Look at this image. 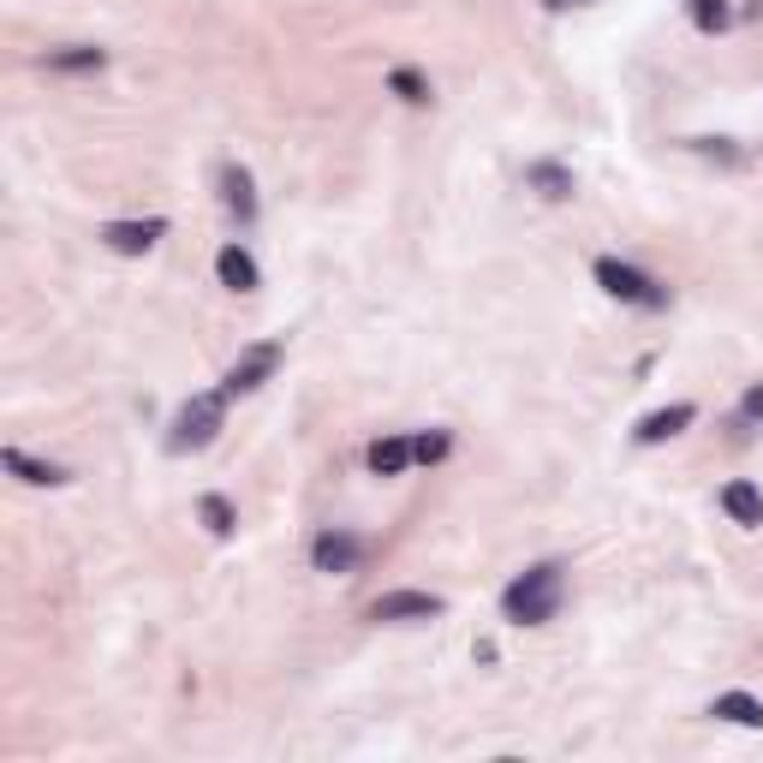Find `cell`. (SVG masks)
Returning a JSON list of instances; mask_svg holds the SVG:
<instances>
[{
	"label": "cell",
	"mask_w": 763,
	"mask_h": 763,
	"mask_svg": "<svg viewBox=\"0 0 763 763\" xmlns=\"http://www.w3.org/2000/svg\"><path fill=\"white\" fill-rule=\"evenodd\" d=\"M561 597H567V579H561L555 561L525 567L519 579L501 591V614L513 620V627H543V620H555V609H561Z\"/></svg>",
	"instance_id": "1"
},
{
	"label": "cell",
	"mask_w": 763,
	"mask_h": 763,
	"mask_svg": "<svg viewBox=\"0 0 763 763\" xmlns=\"http://www.w3.org/2000/svg\"><path fill=\"white\" fill-rule=\"evenodd\" d=\"M221 418H227V388L221 394H191V400L173 411V429H167V454H197L215 441Z\"/></svg>",
	"instance_id": "2"
},
{
	"label": "cell",
	"mask_w": 763,
	"mask_h": 763,
	"mask_svg": "<svg viewBox=\"0 0 763 763\" xmlns=\"http://www.w3.org/2000/svg\"><path fill=\"white\" fill-rule=\"evenodd\" d=\"M597 286L609 298H620V305H644V311H662L668 305V286H657L650 275H639L632 263H620V257H597Z\"/></svg>",
	"instance_id": "3"
},
{
	"label": "cell",
	"mask_w": 763,
	"mask_h": 763,
	"mask_svg": "<svg viewBox=\"0 0 763 763\" xmlns=\"http://www.w3.org/2000/svg\"><path fill=\"white\" fill-rule=\"evenodd\" d=\"M275 364H281V340H257V346H245V353L233 358V370H227V394H257L268 376H275Z\"/></svg>",
	"instance_id": "4"
},
{
	"label": "cell",
	"mask_w": 763,
	"mask_h": 763,
	"mask_svg": "<svg viewBox=\"0 0 763 763\" xmlns=\"http://www.w3.org/2000/svg\"><path fill=\"white\" fill-rule=\"evenodd\" d=\"M162 233H167L162 215H150V221H108V227H102V245L120 251V257H143V251H150Z\"/></svg>",
	"instance_id": "5"
},
{
	"label": "cell",
	"mask_w": 763,
	"mask_h": 763,
	"mask_svg": "<svg viewBox=\"0 0 763 763\" xmlns=\"http://www.w3.org/2000/svg\"><path fill=\"white\" fill-rule=\"evenodd\" d=\"M441 614V597L429 591H388L370 602V620H436Z\"/></svg>",
	"instance_id": "6"
},
{
	"label": "cell",
	"mask_w": 763,
	"mask_h": 763,
	"mask_svg": "<svg viewBox=\"0 0 763 763\" xmlns=\"http://www.w3.org/2000/svg\"><path fill=\"white\" fill-rule=\"evenodd\" d=\"M311 561H316V572H353L364 561V543H358V537H346V531H323L311 543Z\"/></svg>",
	"instance_id": "7"
},
{
	"label": "cell",
	"mask_w": 763,
	"mask_h": 763,
	"mask_svg": "<svg viewBox=\"0 0 763 763\" xmlns=\"http://www.w3.org/2000/svg\"><path fill=\"white\" fill-rule=\"evenodd\" d=\"M698 418V406H686V400H674V406H662V411H650V418H639V429H632V441L639 448H657V441H668V436H680Z\"/></svg>",
	"instance_id": "8"
},
{
	"label": "cell",
	"mask_w": 763,
	"mask_h": 763,
	"mask_svg": "<svg viewBox=\"0 0 763 763\" xmlns=\"http://www.w3.org/2000/svg\"><path fill=\"white\" fill-rule=\"evenodd\" d=\"M215 275H221V286H233V293H257V263H251L245 245H221Z\"/></svg>",
	"instance_id": "9"
},
{
	"label": "cell",
	"mask_w": 763,
	"mask_h": 763,
	"mask_svg": "<svg viewBox=\"0 0 763 763\" xmlns=\"http://www.w3.org/2000/svg\"><path fill=\"white\" fill-rule=\"evenodd\" d=\"M0 466H7L12 477H24V484H37V489H60V484H67V471H60V466H42V459H30L24 448H7V454H0Z\"/></svg>",
	"instance_id": "10"
},
{
	"label": "cell",
	"mask_w": 763,
	"mask_h": 763,
	"mask_svg": "<svg viewBox=\"0 0 763 763\" xmlns=\"http://www.w3.org/2000/svg\"><path fill=\"white\" fill-rule=\"evenodd\" d=\"M411 436H382V441H370V471L376 477H400L406 466H411Z\"/></svg>",
	"instance_id": "11"
},
{
	"label": "cell",
	"mask_w": 763,
	"mask_h": 763,
	"mask_svg": "<svg viewBox=\"0 0 763 763\" xmlns=\"http://www.w3.org/2000/svg\"><path fill=\"white\" fill-rule=\"evenodd\" d=\"M525 185H531L537 197H549V203L572 197V173L561 162H531V167H525Z\"/></svg>",
	"instance_id": "12"
},
{
	"label": "cell",
	"mask_w": 763,
	"mask_h": 763,
	"mask_svg": "<svg viewBox=\"0 0 763 763\" xmlns=\"http://www.w3.org/2000/svg\"><path fill=\"white\" fill-rule=\"evenodd\" d=\"M710 715H722V722H734V728H763V704L752 692H722L710 704Z\"/></svg>",
	"instance_id": "13"
},
{
	"label": "cell",
	"mask_w": 763,
	"mask_h": 763,
	"mask_svg": "<svg viewBox=\"0 0 763 763\" xmlns=\"http://www.w3.org/2000/svg\"><path fill=\"white\" fill-rule=\"evenodd\" d=\"M722 507H728V519H734V525H745V531L763 525V496H757L752 484H728L722 489Z\"/></svg>",
	"instance_id": "14"
},
{
	"label": "cell",
	"mask_w": 763,
	"mask_h": 763,
	"mask_svg": "<svg viewBox=\"0 0 763 763\" xmlns=\"http://www.w3.org/2000/svg\"><path fill=\"white\" fill-rule=\"evenodd\" d=\"M221 191H227V210L238 221H257V191H251V173L245 167H227L221 173Z\"/></svg>",
	"instance_id": "15"
},
{
	"label": "cell",
	"mask_w": 763,
	"mask_h": 763,
	"mask_svg": "<svg viewBox=\"0 0 763 763\" xmlns=\"http://www.w3.org/2000/svg\"><path fill=\"white\" fill-rule=\"evenodd\" d=\"M48 67H54V72H102L108 54H102V48H84V42H78V48H48Z\"/></svg>",
	"instance_id": "16"
},
{
	"label": "cell",
	"mask_w": 763,
	"mask_h": 763,
	"mask_svg": "<svg viewBox=\"0 0 763 763\" xmlns=\"http://www.w3.org/2000/svg\"><path fill=\"white\" fill-rule=\"evenodd\" d=\"M197 519L210 525L215 537H233V531H238V513H233L227 496H203V501H197Z\"/></svg>",
	"instance_id": "17"
},
{
	"label": "cell",
	"mask_w": 763,
	"mask_h": 763,
	"mask_svg": "<svg viewBox=\"0 0 763 763\" xmlns=\"http://www.w3.org/2000/svg\"><path fill=\"white\" fill-rule=\"evenodd\" d=\"M686 12H692V24L704 30V37L728 30V19H734V12H728V0H686Z\"/></svg>",
	"instance_id": "18"
},
{
	"label": "cell",
	"mask_w": 763,
	"mask_h": 763,
	"mask_svg": "<svg viewBox=\"0 0 763 763\" xmlns=\"http://www.w3.org/2000/svg\"><path fill=\"white\" fill-rule=\"evenodd\" d=\"M388 90L400 95V102H411V108H424V102H429V84H424V78L411 72V67H394V72H388Z\"/></svg>",
	"instance_id": "19"
},
{
	"label": "cell",
	"mask_w": 763,
	"mask_h": 763,
	"mask_svg": "<svg viewBox=\"0 0 763 763\" xmlns=\"http://www.w3.org/2000/svg\"><path fill=\"white\" fill-rule=\"evenodd\" d=\"M448 429H424V436H411V454L424 459V466H436V459H448Z\"/></svg>",
	"instance_id": "20"
},
{
	"label": "cell",
	"mask_w": 763,
	"mask_h": 763,
	"mask_svg": "<svg viewBox=\"0 0 763 763\" xmlns=\"http://www.w3.org/2000/svg\"><path fill=\"white\" fill-rule=\"evenodd\" d=\"M692 150L698 155H715V162H740V150L728 138H692Z\"/></svg>",
	"instance_id": "21"
},
{
	"label": "cell",
	"mask_w": 763,
	"mask_h": 763,
	"mask_svg": "<svg viewBox=\"0 0 763 763\" xmlns=\"http://www.w3.org/2000/svg\"><path fill=\"white\" fill-rule=\"evenodd\" d=\"M740 418H745V424H763V382H757V388L740 400Z\"/></svg>",
	"instance_id": "22"
},
{
	"label": "cell",
	"mask_w": 763,
	"mask_h": 763,
	"mask_svg": "<svg viewBox=\"0 0 763 763\" xmlns=\"http://www.w3.org/2000/svg\"><path fill=\"white\" fill-rule=\"evenodd\" d=\"M543 7H555V12H567V7H584V0H543Z\"/></svg>",
	"instance_id": "23"
}]
</instances>
